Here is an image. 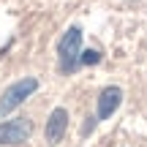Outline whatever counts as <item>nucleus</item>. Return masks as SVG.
Wrapping results in <instances>:
<instances>
[{
    "label": "nucleus",
    "instance_id": "1",
    "mask_svg": "<svg viewBox=\"0 0 147 147\" xmlns=\"http://www.w3.org/2000/svg\"><path fill=\"white\" fill-rule=\"evenodd\" d=\"M57 57H60V71L63 74H74L82 65V30L76 25L63 33V38L57 44Z\"/></svg>",
    "mask_w": 147,
    "mask_h": 147
},
{
    "label": "nucleus",
    "instance_id": "2",
    "mask_svg": "<svg viewBox=\"0 0 147 147\" xmlns=\"http://www.w3.org/2000/svg\"><path fill=\"white\" fill-rule=\"evenodd\" d=\"M36 90H38V79H33V76L14 82V84H11V87L3 93V98H0V117L8 115L11 109H16V106H19L27 95H33Z\"/></svg>",
    "mask_w": 147,
    "mask_h": 147
},
{
    "label": "nucleus",
    "instance_id": "3",
    "mask_svg": "<svg viewBox=\"0 0 147 147\" xmlns=\"http://www.w3.org/2000/svg\"><path fill=\"white\" fill-rule=\"evenodd\" d=\"M33 134V123L27 117H14V120L0 123V144H22Z\"/></svg>",
    "mask_w": 147,
    "mask_h": 147
},
{
    "label": "nucleus",
    "instance_id": "4",
    "mask_svg": "<svg viewBox=\"0 0 147 147\" xmlns=\"http://www.w3.org/2000/svg\"><path fill=\"white\" fill-rule=\"evenodd\" d=\"M65 128H68V112L63 109V106H57V109H52V115H49L47 120V142L49 144H60L65 136Z\"/></svg>",
    "mask_w": 147,
    "mask_h": 147
},
{
    "label": "nucleus",
    "instance_id": "5",
    "mask_svg": "<svg viewBox=\"0 0 147 147\" xmlns=\"http://www.w3.org/2000/svg\"><path fill=\"white\" fill-rule=\"evenodd\" d=\"M123 101V90L115 87V84H109V87L101 90L98 95V120H106V117H112L117 112V106H120Z\"/></svg>",
    "mask_w": 147,
    "mask_h": 147
},
{
    "label": "nucleus",
    "instance_id": "6",
    "mask_svg": "<svg viewBox=\"0 0 147 147\" xmlns=\"http://www.w3.org/2000/svg\"><path fill=\"white\" fill-rule=\"evenodd\" d=\"M101 60V52H95V49H87V52H82V65H95Z\"/></svg>",
    "mask_w": 147,
    "mask_h": 147
},
{
    "label": "nucleus",
    "instance_id": "7",
    "mask_svg": "<svg viewBox=\"0 0 147 147\" xmlns=\"http://www.w3.org/2000/svg\"><path fill=\"white\" fill-rule=\"evenodd\" d=\"M93 125H95V117H87V123H84V134L93 131Z\"/></svg>",
    "mask_w": 147,
    "mask_h": 147
}]
</instances>
